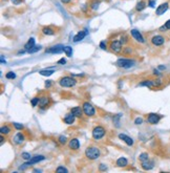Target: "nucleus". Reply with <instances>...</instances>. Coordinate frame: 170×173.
Returning <instances> with one entry per match:
<instances>
[{"label": "nucleus", "mask_w": 170, "mask_h": 173, "mask_svg": "<svg viewBox=\"0 0 170 173\" xmlns=\"http://www.w3.org/2000/svg\"><path fill=\"white\" fill-rule=\"evenodd\" d=\"M54 72H55V70H54V69H42V70H40V72H39V74L41 75V76L48 77V76H52Z\"/></svg>", "instance_id": "nucleus-24"}, {"label": "nucleus", "mask_w": 170, "mask_h": 173, "mask_svg": "<svg viewBox=\"0 0 170 173\" xmlns=\"http://www.w3.org/2000/svg\"><path fill=\"white\" fill-rule=\"evenodd\" d=\"M117 165H118V167L124 168V167H126L127 165H128V161H127V159H125V157H120L117 161Z\"/></svg>", "instance_id": "nucleus-20"}, {"label": "nucleus", "mask_w": 170, "mask_h": 173, "mask_svg": "<svg viewBox=\"0 0 170 173\" xmlns=\"http://www.w3.org/2000/svg\"><path fill=\"white\" fill-rule=\"evenodd\" d=\"M165 26L167 28V30H170V19L168 21H166V23H165Z\"/></svg>", "instance_id": "nucleus-45"}, {"label": "nucleus", "mask_w": 170, "mask_h": 173, "mask_svg": "<svg viewBox=\"0 0 170 173\" xmlns=\"http://www.w3.org/2000/svg\"><path fill=\"white\" fill-rule=\"evenodd\" d=\"M23 0H12V2L14 3V4H19V3L22 2Z\"/></svg>", "instance_id": "nucleus-44"}, {"label": "nucleus", "mask_w": 170, "mask_h": 173, "mask_svg": "<svg viewBox=\"0 0 170 173\" xmlns=\"http://www.w3.org/2000/svg\"><path fill=\"white\" fill-rule=\"evenodd\" d=\"M63 48H64V46L63 45H55V46H52L49 47L48 49H46L45 53H49V54H60L63 51Z\"/></svg>", "instance_id": "nucleus-13"}, {"label": "nucleus", "mask_w": 170, "mask_h": 173, "mask_svg": "<svg viewBox=\"0 0 170 173\" xmlns=\"http://www.w3.org/2000/svg\"><path fill=\"white\" fill-rule=\"evenodd\" d=\"M21 157H22L23 159H25V161H30V159H32V155L28 152H22L21 153Z\"/></svg>", "instance_id": "nucleus-30"}, {"label": "nucleus", "mask_w": 170, "mask_h": 173, "mask_svg": "<svg viewBox=\"0 0 170 173\" xmlns=\"http://www.w3.org/2000/svg\"><path fill=\"white\" fill-rule=\"evenodd\" d=\"M51 86H52V82H51V81H46V82H45V87L46 88H49Z\"/></svg>", "instance_id": "nucleus-43"}, {"label": "nucleus", "mask_w": 170, "mask_h": 173, "mask_svg": "<svg viewBox=\"0 0 170 173\" xmlns=\"http://www.w3.org/2000/svg\"><path fill=\"white\" fill-rule=\"evenodd\" d=\"M151 43L154 46H162L165 43V38L161 36V35H155V36L151 38Z\"/></svg>", "instance_id": "nucleus-8"}, {"label": "nucleus", "mask_w": 170, "mask_h": 173, "mask_svg": "<svg viewBox=\"0 0 170 173\" xmlns=\"http://www.w3.org/2000/svg\"><path fill=\"white\" fill-rule=\"evenodd\" d=\"M100 149L96 146H90V147H87L86 150H85V156L89 159H97L100 157Z\"/></svg>", "instance_id": "nucleus-1"}, {"label": "nucleus", "mask_w": 170, "mask_h": 173, "mask_svg": "<svg viewBox=\"0 0 170 173\" xmlns=\"http://www.w3.org/2000/svg\"><path fill=\"white\" fill-rule=\"evenodd\" d=\"M99 5H100V2L98 0H92V3H90V7H92V9H97L99 7Z\"/></svg>", "instance_id": "nucleus-29"}, {"label": "nucleus", "mask_w": 170, "mask_h": 173, "mask_svg": "<svg viewBox=\"0 0 170 173\" xmlns=\"http://www.w3.org/2000/svg\"><path fill=\"white\" fill-rule=\"evenodd\" d=\"M118 67H121V68H130L134 65V61L131 60V59H125V58H121L116 62Z\"/></svg>", "instance_id": "nucleus-3"}, {"label": "nucleus", "mask_w": 170, "mask_h": 173, "mask_svg": "<svg viewBox=\"0 0 170 173\" xmlns=\"http://www.w3.org/2000/svg\"><path fill=\"white\" fill-rule=\"evenodd\" d=\"M134 123H136L137 125H141L143 123V119L142 118H137L136 120H134Z\"/></svg>", "instance_id": "nucleus-37"}, {"label": "nucleus", "mask_w": 170, "mask_h": 173, "mask_svg": "<svg viewBox=\"0 0 170 173\" xmlns=\"http://www.w3.org/2000/svg\"><path fill=\"white\" fill-rule=\"evenodd\" d=\"M99 170L100 171H106V170H107V167H106V165L101 164V165H100V167H99Z\"/></svg>", "instance_id": "nucleus-38"}, {"label": "nucleus", "mask_w": 170, "mask_h": 173, "mask_svg": "<svg viewBox=\"0 0 170 173\" xmlns=\"http://www.w3.org/2000/svg\"><path fill=\"white\" fill-rule=\"evenodd\" d=\"M68 147L70 148L71 150H78L80 148V143H79L78 138H73L70 140L68 143Z\"/></svg>", "instance_id": "nucleus-16"}, {"label": "nucleus", "mask_w": 170, "mask_h": 173, "mask_svg": "<svg viewBox=\"0 0 170 173\" xmlns=\"http://www.w3.org/2000/svg\"><path fill=\"white\" fill-rule=\"evenodd\" d=\"M55 30L52 26H44L42 28V34L46 35V36H53V35H55Z\"/></svg>", "instance_id": "nucleus-18"}, {"label": "nucleus", "mask_w": 170, "mask_h": 173, "mask_svg": "<svg viewBox=\"0 0 170 173\" xmlns=\"http://www.w3.org/2000/svg\"><path fill=\"white\" fill-rule=\"evenodd\" d=\"M153 74L155 75V76H160V75H161V72H160L159 69H154V70H153Z\"/></svg>", "instance_id": "nucleus-46"}, {"label": "nucleus", "mask_w": 170, "mask_h": 173, "mask_svg": "<svg viewBox=\"0 0 170 173\" xmlns=\"http://www.w3.org/2000/svg\"><path fill=\"white\" fill-rule=\"evenodd\" d=\"M165 68H166V67L163 66V65H160V66H159V69H161V70H164Z\"/></svg>", "instance_id": "nucleus-48"}, {"label": "nucleus", "mask_w": 170, "mask_h": 173, "mask_svg": "<svg viewBox=\"0 0 170 173\" xmlns=\"http://www.w3.org/2000/svg\"><path fill=\"white\" fill-rule=\"evenodd\" d=\"M168 9H169V2H164L158 7L155 14L158 15V16H161V15L165 14V12H167Z\"/></svg>", "instance_id": "nucleus-11"}, {"label": "nucleus", "mask_w": 170, "mask_h": 173, "mask_svg": "<svg viewBox=\"0 0 170 173\" xmlns=\"http://www.w3.org/2000/svg\"><path fill=\"white\" fill-rule=\"evenodd\" d=\"M5 78L7 79H9V80H14L15 78H16V74L13 72H9L7 75H5Z\"/></svg>", "instance_id": "nucleus-32"}, {"label": "nucleus", "mask_w": 170, "mask_h": 173, "mask_svg": "<svg viewBox=\"0 0 170 173\" xmlns=\"http://www.w3.org/2000/svg\"><path fill=\"white\" fill-rule=\"evenodd\" d=\"M145 7H146V1H145V0H141V1H139L136 5V9L138 12H142Z\"/></svg>", "instance_id": "nucleus-23"}, {"label": "nucleus", "mask_w": 170, "mask_h": 173, "mask_svg": "<svg viewBox=\"0 0 170 173\" xmlns=\"http://www.w3.org/2000/svg\"><path fill=\"white\" fill-rule=\"evenodd\" d=\"M41 49V46H36L35 45L33 48H31L30 51H28V54H34V53H37L38 51H40Z\"/></svg>", "instance_id": "nucleus-33"}, {"label": "nucleus", "mask_w": 170, "mask_h": 173, "mask_svg": "<svg viewBox=\"0 0 170 173\" xmlns=\"http://www.w3.org/2000/svg\"><path fill=\"white\" fill-rule=\"evenodd\" d=\"M110 49L113 51V53H120V51H122V42L121 41H111L110 45H109Z\"/></svg>", "instance_id": "nucleus-10"}, {"label": "nucleus", "mask_w": 170, "mask_h": 173, "mask_svg": "<svg viewBox=\"0 0 170 173\" xmlns=\"http://www.w3.org/2000/svg\"><path fill=\"white\" fill-rule=\"evenodd\" d=\"M161 119H162V117L158 114V113H149L147 117V122L151 125H155L160 122Z\"/></svg>", "instance_id": "nucleus-7"}, {"label": "nucleus", "mask_w": 170, "mask_h": 173, "mask_svg": "<svg viewBox=\"0 0 170 173\" xmlns=\"http://www.w3.org/2000/svg\"><path fill=\"white\" fill-rule=\"evenodd\" d=\"M85 36H86V32H84V30H80V32H79L78 34H77L76 36L74 37V41H75V42L81 41V40L84 39Z\"/></svg>", "instance_id": "nucleus-21"}, {"label": "nucleus", "mask_w": 170, "mask_h": 173, "mask_svg": "<svg viewBox=\"0 0 170 173\" xmlns=\"http://www.w3.org/2000/svg\"><path fill=\"white\" fill-rule=\"evenodd\" d=\"M59 84L62 86V87H73V86H75L77 84V80L73 78V77L66 76V77H63V78L60 79Z\"/></svg>", "instance_id": "nucleus-2"}, {"label": "nucleus", "mask_w": 170, "mask_h": 173, "mask_svg": "<svg viewBox=\"0 0 170 173\" xmlns=\"http://www.w3.org/2000/svg\"><path fill=\"white\" fill-rule=\"evenodd\" d=\"M106 133V130L104 127L102 126H97L92 129V136H94V140H100L102 138Z\"/></svg>", "instance_id": "nucleus-6"}, {"label": "nucleus", "mask_w": 170, "mask_h": 173, "mask_svg": "<svg viewBox=\"0 0 170 173\" xmlns=\"http://www.w3.org/2000/svg\"><path fill=\"white\" fill-rule=\"evenodd\" d=\"M153 167H154V161H153L147 159V161H142V168L144 169V170H151Z\"/></svg>", "instance_id": "nucleus-15"}, {"label": "nucleus", "mask_w": 170, "mask_h": 173, "mask_svg": "<svg viewBox=\"0 0 170 173\" xmlns=\"http://www.w3.org/2000/svg\"><path fill=\"white\" fill-rule=\"evenodd\" d=\"M131 36L133 37V39L136 40V41H138L139 43H144L145 42V39L144 37H143V35L141 34L139 30H131Z\"/></svg>", "instance_id": "nucleus-12"}, {"label": "nucleus", "mask_w": 170, "mask_h": 173, "mask_svg": "<svg viewBox=\"0 0 170 173\" xmlns=\"http://www.w3.org/2000/svg\"><path fill=\"white\" fill-rule=\"evenodd\" d=\"M70 113L74 114L75 117H77V118H81L84 111H83V108H81V107H74V108L70 109Z\"/></svg>", "instance_id": "nucleus-17"}, {"label": "nucleus", "mask_w": 170, "mask_h": 173, "mask_svg": "<svg viewBox=\"0 0 170 173\" xmlns=\"http://www.w3.org/2000/svg\"><path fill=\"white\" fill-rule=\"evenodd\" d=\"M65 63H66V60H65L64 58H62V59H60L59 61L57 62V64H60V65H64Z\"/></svg>", "instance_id": "nucleus-39"}, {"label": "nucleus", "mask_w": 170, "mask_h": 173, "mask_svg": "<svg viewBox=\"0 0 170 173\" xmlns=\"http://www.w3.org/2000/svg\"><path fill=\"white\" fill-rule=\"evenodd\" d=\"M14 142L16 144H18V145H20V144H22L23 142H24V140H25V138H24V135L22 134V132H19V133H17L16 135L14 136Z\"/></svg>", "instance_id": "nucleus-19"}, {"label": "nucleus", "mask_w": 170, "mask_h": 173, "mask_svg": "<svg viewBox=\"0 0 170 173\" xmlns=\"http://www.w3.org/2000/svg\"><path fill=\"white\" fill-rule=\"evenodd\" d=\"M100 47H101L102 49H104V51H105V49L107 48V46H106V44L104 43L103 41H102V42H100Z\"/></svg>", "instance_id": "nucleus-41"}, {"label": "nucleus", "mask_w": 170, "mask_h": 173, "mask_svg": "<svg viewBox=\"0 0 170 173\" xmlns=\"http://www.w3.org/2000/svg\"><path fill=\"white\" fill-rule=\"evenodd\" d=\"M56 172H58V173H59V172L67 173V172H68V170H67L66 168H64V167H58V168L56 169Z\"/></svg>", "instance_id": "nucleus-34"}, {"label": "nucleus", "mask_w": 170, "mask_h": 173, "mask_svg": "<svg viewBox=\"0 0 170 173\" xmlns=\"http://www.w3.org/2000/svg\"><path fill=\"white\" fill-rule=\"evenodd\" d=\"M63 51L66 54L67 57H71V56H73V48H71L70 46H64Z\"/></svg>", "instance_id": "nucleus-27"}, {"label": "nucleus", "mask_w": 170, "mask_h": 173, "mask_svg": "<svg viewBox=\"0 0 170 173\" xmlns=\"http://www.w3.org/2000/svg\"><path fill=\"white\" fill-rule=\"evenodd\" d=\"M12 131V129H11V127H9L7 125V126H2L1 127V129H0V132H1V134H9V132Z\"/></svg>", "instance_id": "nucleus-26"}, {"label": "nucleus", "mask_w": 170, "mask_h": 173, "mask_svg": "<svg viewBox=\"0 0 170 173\" xmlns=\"http://www.w3.org/2000/svg\"><path fill=\"white\" fill-rule=\"evenodd\" d=\"M34 46H35V39L34 38H31V39L28 41V43L24 45V48H25V51H30L31 48H33Z\"/></svg>", "instance_id": "nucleus-25"}, {"label": "nucleus", "mask_w": 170, "mask_h": 173, "mask_svg": "<svg viewBox=\"0 0 170 173\" xmlns=\"http://www.w3.org/2000/svg\"><path fill=\"white\" fill-rule=\"evenodd\" d=\"M49 104H51V99L47 96H42V97L39 98V104H38V106L40 108H46V107H48Z\"/></svg>", "instance_id": "nucleus-9"}, {"label": "nucleus", "mask_w": 170, "mask_h": 173, "mask_svg": "<svg viewBox=\"0 0 170 173\" xmlns=\"http://www.w3.org/2000/svg\"><path fill=\"white\" fill-rule=\"evenodd\" d=\"M3 141H4V138H3V136H1V142H0V144H1V145L3 144Z\"/></svg>", "instance_id": "nucleus-49"}, {"label": "nucleus", "mask_w": 170, "mask_h": 173, "mask_svg": "<svg viewBox=\"0 0 170 173\" xmlns=\"http://www.w3.org/2000/svg\"><path fill=\"white\" fill-rule=\"evenodd\" d=\"M83 111H84V114L87 115V117H94L96 114V109L92 106V104L88 103V102H84L83 103Z\"/></svg>", "instance_id": "nucleus-5"}, {"label": "nucleus", "mask_w": 170, "mask_h": 173, "mask_svg": "<svg viewBox=\"0 0 170 173\" xmlns=\"http://www.w3.org/2000/svg\"><path fill=\"white\" fill-rule=\"evenodd\" d=\"M127 41H128V40H127V37H126V36H124V37L122 36V38H121V42H122V44L126 43Z\"/></svg>", "instance_id": "nucleus-42"}, {"label": "nucleus", "mask_w": 170, "mask_h": 173, "mask_svg": "<svg viewBox=\"0 0 170 173\" xmlns=\"http://www.w3.org/2000/svg\"><path fill=\"white\" fill-rule=\"evenodd\" d=\"M119 138H120V140H122L123 142H125V143H126L128 146H132L133 145V140L130 138V136L126 135V134L120 133L119 134Z\"/></svg>", "instance_id": "nucleus-14"}, {"label": "nucleus", "mask_w": 170, "mask_h": 173, "mask_svg": "<svg viewBox=\"0 0 170 173\" xmlns=\"http://www.w3.org/2000/svg\"><path fill=\"white\" fill-rule=\"evenodd\" d=\"M61 2L64 3V4H67V3L70 2V0H61Z\"/></svg>", "instance_id": "nucleus-47"}, {"label": "nucleus", "mask_w": 170, "mask_h": 173, "mask_svg": "<svg viewBox=\"0 0 170 173\" xmlns=\"http://www.w3.org/2000/svg\"><path fill=\"white\" fill-rule=\"evenodd\" d=\"M31 104H32V106H33V107L38 106V104H39V98H37V97L33 98L32 101H31Z\"/></svg>", "instance_id": "nucleus-31"}, {"label": "nucleus", "mask_w": 170, "mask_h": 173, "mask_svg": "<svg viewBox=\"0 0 170 173\" xmlns=\"http://www.w3.org/2000/svg\"><path fill=\"white\" fill-rule=\"evenodd\" d=\"M139 159H140L141 161H147V159H149V155H148V153H146V152L141 153L140 156H139Z\"/></svg>", "instance_id": "nucleus-28"}, {"label": "nucleus", "mask_w": 170, "mask_h": 173, "mask_svg": "<svg viewBox=\"0 0 170 173\" xmlns=\"http://www.w3.org/2000/svg\"><path fill=\"white\" fill-rule=\"evenodd\" d=\"M161 85H162V81L160 79H158V80H145L138 84V86H146V87H149V88L159 87Z\"/></svg>", "instance_id": "nucleus-4"}, {"label": "nucleus", "mask_w": 170, "mask_h": 173, "mask_svg": "<svg viewBox=\"0 0 170 173\" xmlns=\"http://www.w3.org/2000/svg\"><path fill=\"white\" fill-rule=\"evenodd\" d=\"M59 142L61 144H65L67 142V138H66V136H64V135H60L59 136Z\"/></svg>", "instance_id": "nucleus-35"}, {"label": "nucleus", "mask_w": 170, "mask_h": 173, "mask_svg": "<svg viewBox=\"0 0 170 173\" xmlns=\"http://www.w3.org/2000/svg\"><path fill=\"white\" fill-rule=\"evenodd\" d=\"M75 118H76V117H75L74 114H67L66 117H65L64 118V123L65 124H67V125H71V124H74V122H75Z\"/></svg>", "instance_id": "nucleus-22"}, {"label": "nucleus", "mask_w": 170, "mask_h": 173, "mask_svg": "<svg viewBox=\"0 0 170 173\" xmlns=\"http://www.w3.org/2000/svg\"><path fill=\"white\" fill-rule=\"evenodd\" d=\"M13 125H14V127L16 128L17 130H22L24 127H23V125L21 124H18V123H13Z\"/></svg>", "instance_id": "nucleus-36"}, {"label": "nucleus", "mask_w": 170, "mask_h": 173, "mask_svg": "<svg viewBox=\"0 0 170 173\" xmlns=\"http://www.w3.org/2000/svg\"><path fill=\"white\" fill-rule=\"evenodd\" d=\"M154 4H155V0H149V1H148V5H149L150 7H153Z\"/></svg>", "instance_id": "nucleus-40"}]
</instances>
